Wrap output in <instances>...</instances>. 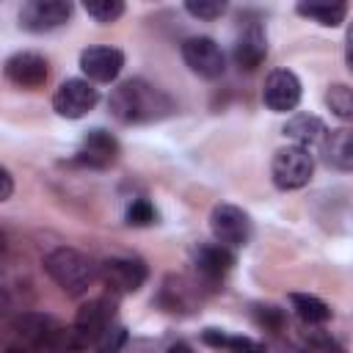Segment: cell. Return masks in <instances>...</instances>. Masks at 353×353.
I'll list each match as a JSON object with an SVG mask.
<instances>
[{
    "mask_svg": "<svg viewBox=\"0 0 353 353\" xmlns=\"http://www.w3.org/2000/svg\"><path fill=\"white\" fill-rule=\"evenodd\" d=\"M113 323H116V306H113V301H110V298H94V301H88V303L77 312V317H74V323H72V331L77 334V339L83 342V347H88V345H94Z\"/></svg>",
    "mask_w": 353,
    "mask_h": 353,
    "instance_id": "obj_12",
    "label": "cell"
},
{
    "mask_svg": "<svg viewBox=\"0 0 353 353\" xmlns=\"http://www.w3.org/2000/svg\"><path fill=\"white\" fill-rule=\"evenodd\" d=\"M254 314H256V323L262 328H268V331H279L284 325V312L276 309V306H256Z\"/></svg>",
    "mask_w": 353,
    "mask_h": 353,
    "instance_id": "obj_27",
    "label": "cell"
},
{
    "mask_svg": "<svg viewBox=\"0 0 353 353\" xmlns=\"http://www.w3.org/2000/svg\"><path fill=\"white\" fill-rule=\"evenodd\" d=\"M295 11L317 25H325V28H336L339 22H345L347 17V3H339V0H331V3H323V0H312V3H298Z\"/></svg>",
    "mask_w": 353,
    "mask_h": 353,
    "instance_id": "obj_20",
    "label": "cell"
},
{
    "mask_svg": "<svg viewBox=\"0 0 353 353\" xmlns=\"http://www.w3.org/2000/svg\"><path fill=\"white\" fill-rule=\"evenodd\" d=\"M182 61L188 69L204 80H218L226 72V55L221 44L210 36H190L182 41Z\"/></svg>",
    "mask_w": 353,
    "mask_h": 353,
    "instance_id": "obj_6",
    "label": "cell"
},
{
    "mask_svg": "<svg viewBox=\"0 0 353 353\" xmlns=\"http://www.w3.org/2000/svg\"><path fill=\"white\" fill-rule=\"evenodd\" d=\"M127 328L121 325V323H113L91 347H94V353H124V347H127Z\"/></svg>",
    "mask_w": 353,
    "mask_h": 353,
    "instance_id": "obj_24",
    "label": "cell"
},
{
    "mask_svg": "<svg viewBox=\"0 0 353 353\" xmlns=\"http://www.w3.org/2000/svg\"><path fill=\"white\" fill-rule=\"evenodd\" d=\"M0 251H3V234H0Z\"/></svg>",
    "mask_w": 353,
    "mask_h": 353,
    "instance_id": "obj_33",
    "label": "cell"
},
{
    "mask_svg": "<svg viewBox=\"0 0 353 353\" xmlns=\"http://www.w3.org/2000/svg\"><path fill=\"white\" fill-rule=\"evenodd\" d=\"M325 105L331 108V113H334L336 119H342V121H350V119H353V94H350V88H347L345 83L328 85V91H325Z\"/></svg>",
    "mask_w": 353,
    "mask_h": 353,
    "instance_id": "obj_22",
    "label": "cell"
},
{
    "mask_svg": "<svg viewBox=\"0 0 353 353\" xmlns=\"http://www.w3.org/2000/svg\"><path fill=\"white\" fill-rule=\"evenodd\" d=\"M6 353H22V350H14V347H8V350H6Z\"/></svg>",
    "mask_w": 353,
    "mask_h": 353,
    "instance_id": "obj_32",
    "label": "cell"
},
{
    "mask_svg": "<svg viewBox=\"0 0 353 353\" xmlns=\"http://www.w3.org/2000/svg\"><path fill=\"white\" fill-rule=\"evenodd\" d=\"M226 350H229V353H268L259 342H254V339H248V336H232V342H229Z\"/></svg>",
    "mask_w": 353,
    "mask_h": 353,
    "instance_id": "obj_28",
    "label": "cell"
},
{
    "mask_svg": "<svg viewBox=\"0 0 353 353\" xmlns=\"http://www.w3.org/2000/svg\"><path fill=\"white\" fill-rule=\"evenodd\" d=\"M3 74L8 83H14L17 88H28V91H36L47 83L50 77V66H47V58L33 52V50H19L14 55L6 58L3 63Z\"/></svg>",
    "mask_w": 353,
    "mask_h": 353,
    "instance_id": "obj_11",
    "label": "cell"
},
{
    "mask_svg": "<svg viewBox=\"0 0 353 353\" xmlns=\"http://www.w3.org/2000/svg\"><path fill=\"white\" fill-rule=\"evenodd\" d=\"M210 232H212L218 245L234 251V248L248 245V240L254 234V223H251V215L243 207L215 204L212 212H210Z\"/></svg>",
    "mask_w": 353,
    "mask_h": 353,
    "instance_id": "obj_4",
    "label": "cell"
},
{
    "mask_svg": "<svg viewBox=\"0 0 353 353\" xmlns=\"http://www.w3.org/2000/svg\"><path fill=\"white\" fill-rule=\"evenodd\" d=\"M97 102H99V91L85 77L63 80L58 85V91L52 94V110L61 119H83L85 113L94 110Z\"/></svg>",
    "mask_w": 353,
    "mask_h": 353,
    "instance_id": "obj_7",
    "label": "cell"
},
{
    "mask_svg": "<svg viewBox=\"0 0 353 353\" xmlns=\"http://www.w3.org/2000/svg\"><path fill=\"white\" fill-rule=\"evenodd\" d=\"M6 309H8V295H6L3 290H0V314H3Z\"/></svg>",
    "mask_w": 353,
    "mask_h": 353,
    "instance_id": "obj_31",
    "label": "cell"
},
{
    "mask_svg": "<svg viewBox=\"0 0 353 353\" xmlns=\"http://www.w3.org/2000/svg\"><path fill=\"white\" fill-rule=\"evenodd\" d=\"M232 58L245 72H254L262 66V61L268 58V39H265V30L259 22H245L240 28L234 47H232Z\"/></svg>",
    "mask_w": 353,
    "mask_h": 353,
    "instance_id": "obj_15",
    "label": "cell"
},
{
    "mask_svg": "<svg viewBox=\"0 0 353 353\" xmlns=\"http://www.w3.org/2000/svg\"><path fill=\"white\" fill-rule=\"evenodd\" d=\"M99 279L110 292L130 295L146 284L149 268L141 256H110V259L99 262Z\"/></svg>",
    "mask_w": 353,
    "mask_h": 353,
    "instance_id": "obj_5",
    "label": "cell"
},
{
    "mask_svg": "<svg viewBox=\"0 0 353 353\" xmlns=\"http://www.w3.org/2000/svg\"><path fill=\"white\" fill-rule=\"evenodd\" d=\"M196 295H199L196 281H185L182 276H168L160 290V303L165 312H185L196 303Z\"/></svg>",
    "mask_w": 353,
    "mask_h": 353,
    "instance_id": "obj_17",
    "label": "cell"
},
{
    "mask_svg": "<svg viewBox=\"0 0 353 353\" xmlns=\"http://www.w3.org/2000/svg\"><path fill=\"white\" fill-rule=\"evenodd\" d=\"M83 342L72 331V325H61L58 320L47 328V334L30 347V353H83Z\"/></svg>",
    "mask_w": 353,
    "mask_h": 353,
    "instance_id": "obj_18",
    "label": "cell"
},
{
    "mask_svg": "<svg viewBox=\"0 0 353 353\" xmlns=\"http://www.w3.org/2000/svg\"><path fill=\"white\" fill-rule=\"evenodd\" d=\"M44 273L66 295H83L99 279V262H94L88 254H83L77 248L61 245L44 256Z\"/></svg>",
    "mask_w": 353,
    "mask_h": 353,
    "instance_id": "obj_2",
    "label": "cell"
},
{
    "mask_svg": "<svg viewBox=\"0 0 353 353\" xmlns=\"http://www.w3.org/2000/svg\"><path fill=\"white\" fill-rule=\"evenodd\" d=\"M124 218H127L130 226H152L157 221V210H154V204L149 199H132L127 212H124Z\"/></svg>",
    "mask_w": 353,
    "mask_h": 353,
    "instance_id": "obj_25",
    "label": "cell"
},
{
    "mask_svg": "<svg viewBox=\"0 0 353 353\" xmlns=\"http://www.w3.org/2000/svg\"><path fill=\"white\" fill-rule=\"evenodd\" d=\"M72 11L74 8L66 0H28L19 8V28H25L28 33H50L66 25Z\"/></svg>",
    "mask_w": 353,
    "mask_h": 353,
    "instance_id": "obj_8",
    "label": "cell"
},
{
    "mask_svg": "<svg viewBox=\"0 0 353 353\" xmlns=\"http://www.w3.org/2000/svg\"><path fill=\"white\" fill-rule=\"evenodd\" d=\"M312 174H314V160H312L309 149L290 143L273 154L270 176H273V185L279 190H298V188L309 185Z\"/></svg>",
    "mask_w": 353,
    "mask_h": 353,
    "instance_id": "obj_3",
    "label": "cell"
},
{
    "mask_svg": "<svg viewBox=\"0 0 353 353\" xmlns=\"http://www.w3.org/2000/svg\"><path fill=\"white\" fill-rule=\"evenodd\" d=\"M165 353H199V350H196V347H190L188 342H176V345H171Z\"/></svg>",
    "mask_w": 353,
    "mask_h": 353,
    "instance_id": "obj_30",
    "label": "cell"
},
{
    "mask_svg": "<svg viewBox=\"0 0 353 353\" xmlns=\"http://www.w3.org/2000/svg\"><path fill=\"white\" fill-rule=\"evenodd\" d=\"M80 69L88 83H113L124 69V52L108 44L85 47L80 52Z\"/></svg>",
    "mask_w": 353,
    "mask_h": 353,
    "instance_id": "obj_14",
    "label": "cell"
},
{
    "mask_svg": "<svg viewBox=\"0 0 353 353\" xmlns=\"http://www.w3.org/2000/svg\"><path fill=\"white\" fill-rule=\"evenodd\" d=\"M234 268V254L218 243H201L193 248V270L199 287H218Z\"/></svg>",
    "mask_w": 353,
    "mask_h": 353,
    "instance_id": "obj_10",
    "label": "cell"
},
{
    "mask_svg": "<svg viewBox=\"0 0 353 353\" xmlns=\"http://www.w3.org/2000/svg\"><path fill=\"white\" fill-rule=\"evenodd\" d=\"M83 8H85V14H88L94 22H99V25H110V22H116V19L124 14V3H121V0H91V3H85Z\"/></svg>",
    "mask_w": 353,
    "mask_h": 353,
    "instance_id": "obj_23",
    "label": "cell"
},
{
    "mask_svg": "<svg viewBox=\"0 0 353 353\" xmlns=\"http://www.w3.org/2000/svg\"><path fill=\"white\" fill-rule=\"evenodd\" d=\"M301 80L295 72L290 69H273L265 80V88H262V102L268 105V110L273 113H290L298 108L301 102Z\"/></svg>",
    "mask_w": 353,
    "mask_h": 353,
    "instance_id": "obj_13",
    "label": "cell"
},
{
    "mask_svg": "<svg viewBox=\"0 0 353 353\" xmlns=\"http://www.w3.org/2000/svg\"><path fill=\"white\" fill-rule=\"evenodd\" d=\"M185 11L196 19H204V22H212L218 17L226 14V3L223 0H188L185 3Z\"/></svg>",
    "mask_w": 353,
    "mask_h": 353,
    "instance_id": "obj_26",
    "label": "cell"
},
{
    "mask_svg": "<svg viewBox=\"0 0 353 353\" xmlns=\"http://www.w3.org/2000/svg\"><path fill=\"white\" fill-rule=\"evenodd\" d=\"M323 152H325V160L339 168V171H350L353 168V135L347 127H339V130H331L325 143H323Z\"/></svg>",
    "mask_w": 353,
    "mask_h": 353,
    "instance_id": "obj_19",
    "label": "cell"
},
{
    "mask_svg": "<svg viewBox=\"0 0 353 353\" xmlns=\"http://www.w3.org/2000/svg\"><path fill=\"white\" fill-rule=\"evenodd\" d=\"M290 303L295 309V314L301 317V323H306L309 328L314 325H323L331 320V306L317 298V295H309V292H292L290 295Z\"/></svg>",
    "mask_w": 353,
    "mask_h": 353,
    "instance_id": "obj_21",
    "label": "cell"
},
{
    "mask_svg": "<svg viewBox=\"0 0 353 353\" xmlns=\"http://www.w3.org/2000/svg\"><path fill=\"white\" fill-rule=\"evenodd\" d=\"M284 135L295 143V146H303V149H312V146H323L325 138H328V127L312 116V113H295L287 119L284 124Z\"/></svg>",
    "mask_w": 353,
    "mask_h": 353,
    "instance_id": "obj_16",
    "label": "cell"
},
{
    "mask_svg": "<svg viewBox=\"0 0 353 353\" xmlns=\"http://www.w3.org/2000/svg\"><path fill=\"white\" fill-rule=\"evenodd\" d=\"M11 193H14V176L6 165H0V201L11 199Z\"/></svg>",
    "mask_w": 353,
    "mask_h": 353,
    "instance_id": "obj_29",
    "label": "cell"
},
{
    "mask_svg": "<svg viewBox=\"0 0 353 353\" xmlns=\"http://www.w3.org/2000/svg\"><path fill=\"white\" fill-rule=\"evenodd\" d=\"M141 353H152V350H141Z\"/></svg>",
    "mask_w": 353,
    "mask_h": 353,
    "instance_id": "obj_34",
    "label": "cell"
},
{
    "mask_svg": "<svg viewBox=\"0 0 353 353\" xmlns=\"http://www.w3.org/2000/svg\"><path fill=\"white\" fill-rule=\"evenodd\" d=\"M119 154H121L119 138L102 127H94L80 138L72 160L77 165H85V168H110L119 160Z\"/></svg>",
    "mask_w": 353,
    "mask_h": 353,
    "instance_id": "obj_9",
    "label": "cell"
},
{
    "mask_svg": "<svg viewBox=\"0 0 353 353\" xmlns=\"http://www.w3.org/2000/svg\"><path fill=\"white\" fill-rule=\"evenodd\" d=\"M108 108L121 124H152L174 113V99L149 80L132 77L110 91Z\"/></svg>",
    "mask_w": 353,
    "mask_h": 353,
    "instance_id": "obj_1",
    "label": "cell"
}]
</instances>
